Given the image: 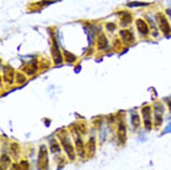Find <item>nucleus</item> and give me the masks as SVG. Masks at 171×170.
Returning <instances> with one entry per match:
<instances>
[{
  "label": "nucleus",
  "mask_w": 171,
  "mask_h": 170,
  "mask_svg": "<svg viewBox=\"0 0 171 170\" xmlns=\"http://www.w3.org/2000/svg\"><path fill=\"white\" fill-rule=\"evenodd\" d=\"M47 152H46V148L42 145L40 148V154H39V169L40 170H47Z\"/></svg>",
  "instance_id": "1"
},
{
  "label": "nucleus",
  "mask_w": 171,
  "mask_h": 170,
  "mask_svg": "<svg viewBox=\"0 0 171 170\" xmlns=\"http://www.w3.org/2000/svg\"><path fill=\"white\" fill-rule=\"evenodd\" d=\"M61 143H62V145H63L65 152L67 153L68 158L71 160H73L74 159V150H73V145L71 144L69 139L67 138V137H62V138H61Z\"/></svg>",
  "instance_id": "2"
},
{
  "label": "nucleus",
  "mask_w": 171,
  "mask_h": 170,
  "mask_svg": "<svg viewBox=\"0 0 171 170\" xmlns=\"http://www.w3.org/2000/svg\"><path fill=\"white\" fill-rule=\"evenodd\" d=\"M52 56H53V61L55 63H61L62 62V56H61V52L58 50L57 46V41H56V37H52Z\"/></svg>",
  "instance_id": "3"
},
{
  "label": "nucleus",
  "mask_w": 171,
  "mask_h": 170,
  "mask_svg": "<svg viewBox=\"0 0 171 170\" xmlns=\"http://www.w3.org/2000/svg\"><path fill=\"white\" fill-rule=\"evenodd\" d=\"M157 23H159V26L162 31H164V34L168 35L170 32V25L168 23V20H166V18L162 14H157Z\"/></svg>",
  "instance_id": "4"
},
{
  "label": "nucleus",
  "mask_w": 171,
  "mask_h": 170,
  "mask_svg": "<svg viewBox=\"0 0 171 170\" xmlns=\"http://www.w3.org/2000/svg\"><path fill=\"white\" fill-rule=\"evenodd\" d=\"M141 113H143V117H144L145 127H146V129H150V128H151V121H150L151 108H150V107H144V108L141 109Z\"/></svg>",
  "instance_id": "5"
},
{
  "label": "nucleus",
  "mask_w": 171,
  "mask_h": 170,
  "mask_svg": "<svg viewBox=\"0 0 171 170\" xmlns=\"http://www.w3.org/2000/svg\"><path fill=\"white\" fill-rule=\"evenodd\" d=\"M136 27H138V30H139V32L141 35H146L149 32V27H148V25L144 20H138L136 21Z\"/></svg>",
  "instance_id": "6"
},
{
  "label": "nucleus",
  "mask_w": 171,
  "mask_h": 170,
  "mask_svg": "<svg viewBox=\"0 0 171 170\" xmlns=\"http://www.w3.org/2000/svg\"><path fill=\"white\" fill-rule=\"evenodd\" d=\"M118 137H119V140L120 143H125V126L124 123H119V127H118Z\"/></svg>",
  "instance_id": "7"
},
{
  "label": "nucleus",
  "mask_w": 171,
  "mask_h": 170,
  "mask_svg": "<svg viewBox=\"0 0 171 170\" xmlns=\"http://www.w3.org/2000/svg\"><path fill=\"white\" fill-rule=\"evenodd\" d=\"M120 36L123 37L124 41H128V42H133V41H134V35L129 30H122L120 31Z\"/></svg>",
  "instance_id": "8"
},
{
  "label": "nucleus",
  "mask_w": 171,
  "mask_h": 170,
  "mask_svg": "<svg viewBox=\"0 0 171 170\" xmlns=\"http://www.w3.org/2000/svg\"><path fill=\"white\" fill-rule=\"evenodd\" d=\"M131 21V16L128 12H123V18H122V25H128Z\"/></svg>",
  "instance_id": "9"
},
{
  "label": "nucleus",
  "mask_w": 171,
  "mask_h": 170,
  "mask_svg": "<svg viewBox=\"0 0 171 170\" xmlns=\"http://www.w3.org/2000/svg\"><path fill=\"white\" fill-rule=\"evenodd\" d=\"M139 124H140L139 115H138V114H134V115L131 117V126H133V128H138V127H139Z\"/></svg>",
  "instance_id": "10"
},
{
  "label": "nucleus",
  "mask_w": 171,
  "mask_h": 170,
  "mask_svg": "<svg viewBox=\"0 0 171 170\" xmlns=\"http://www.w3.org/2000/svg\"><path fill=\"white\" fill-rule=\"evenodd\" d=\"M76 148L78 150V154H80L81 156H83V147H82V142H81L80 138L76 139Z\"/></svg>",
  "instance_id": "11"
},
{
  "label": "nucleus",
  "mask_w": 171,
  "mask_h": 170,
  "mask_svg": "<svg viewBox=\"0 0 171 170\" xmlns=\"http://www.w3.org/2000/svg\"><path fill=\"white\" fill-rule=\"evenodd\" d=\"M63 55H65L66 60H67L68 62H72V61L76 60V56H74V55H71V53H69V52H67V51H63Z\"/></svg>",
  "instance_id": "12"
},
{
  "label": "nucleus",
  "mask_w": 171,
  "mask_h": 170,
  "mask_svg": "<svg viewBox=\"0 0 171 170\" xmlns=\"http://www.w3.org/2000/svg\"><path fill=\"white\" fill-rule=\"evenodd\" d=\"M106 46H107V40H106V36L101 35V36H99V48L106 47Z\"/></svg>",
  "instance_id": "13"
},
{
  "label": "nucleus",
  "mask_w": 171,
  "mask_h": 170,
  "mask_svg": "<svg viewBox=\"0 0 171 170\" xmlns=\"http://www.w3.org/2000/svg\"><path fill=\"white\" fill-rule=\"evenodd\" d=\"M51 150H52V153H58L60 152V147L57 145V143L55 142V140H51Z\"/></svg>",
  "instance_id": "14"
},
{
  "label": "nucleus",
  "mask_w": 171,
  "mask_h": 170,
  "mask_svg": "<svg viewBox=\"0 0 171 170\" xmlns=\"http://www.w3.org/2000/svg\"><path fill=\"white\" fill-rule=\"evenodd\" d=\"M145 5H148V4H145V3H129V4H128V6H129V8H134V6H145Z\"/></svg>",
  "instance_id": "15"
},
{
  "label": "nucleus",
  "mask_w": 171,
  "mask_h": 170,
  "mask_svg": "<svg viewBox=\"0 0 171 170\" xmlns=\"http://www.w3.org/2000/svg\"><path fill=\"white\" fill-rule=\"evenodd\" d=\"M107 29H109V31H113L114 29H115V25H113V24H108V25H107Z\"/></svg>",
  "instance_id": "16"
},
{
  "label": "nucleus",
  "mask_w": 171,
  "mask_h": 170,
  "mask_svg": "<svg viewBox=\"0 0 171 170\" xmlns=\"http://www.w3.org/2000/svg\"><path fill=\"white\" fill-rule=\"evenodd\" d=\"M18 78H19V82H24V81H25V78L22 80V76H21V74H19V76H18Z\"/></svg>",
  "instance_id": "17"
},
{
  "label": "nucleus",
  "mask_w": 171,
  "mask_h": 170,
  "mask_svg": "<svg viewBox=\"0 0 171 170\" xmlns=\"http://www.w3.org/2000/svg\"><path fill=\"white\" fill-rule=\"evenodd\" d=\"M171 130V124H170V126L168 127V128H166V132H170Z\"/></svg>",
  "instance_id": "18"
},
{
  "label": "nucleus",
  "mask_w": 171,
  "mask_h": 170,
  "mask_svg": "<svg viewBox=\"0 0 171 170\" xmlns=\"http://www.w3.org/2000/svg\"><path fill=\"white\" fill-rule=\"evenodd\" d=\"M168 103H169V106H170V111H171V101H170V99H168Z\"/></svg>",
  "instance_id": "19"
}]
</instances>
